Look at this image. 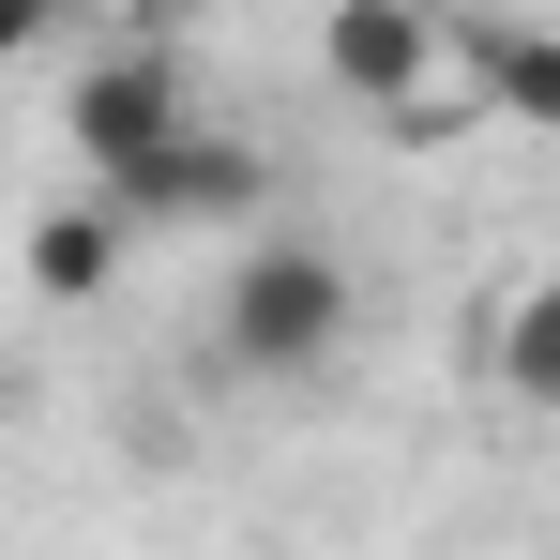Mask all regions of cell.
<instances>
[{"mask_svg":"<svg viewBox=\"0 0 560 560\" xmlns=\"http://www.w3.org/2000/svg\"><path fill=\"white\" fill-rule=\"evenodd\" d=\"M349 318H364V288H349L334 243H258L228 273V303H212V364L228 378H318L349 349Z\"/></svg>","mask_w":560,"mask_h":560,"instance_id":"1","label":"cell"},{"mask_svg":"<svg viewBox=\"0 0 560 560\" xmlns=\"http://www.w3.org/2000/svg\"><path fill=\"white\" fill-rule=\"evenodd\" d=\"M92 197L121 212V228H243V212L273 197V167H258V152H243L228 121H197V106H183V121L152 137V152L92 167Z\"/></svg>","mask_w":560,"mask_h":560,"instance_id":"2","label":"cell"},{"mask_svg":"<svg viewBox=\"0 0 560 560\" xmlns=\"http://www.w3.org/2000/svg\"><path fill=\"white\" fill-rule=\"evenodd\" d=\"M183 106H197L183 31H121V46H92V61H77V92H61V137H77V167H121V152H152Z\"/></svg>","mask_w":560,"mask_h":560,"instance_id":"3","label":"cell"},{"mask_svg":"<svg viewBox=\"0 0 560 560\" xmlns=\"http://www.w3.org/2000/svg\"><path fill=\"white\" fill-rule=\"evenodd\" d=\"M440 61H455V15H440V0H334V15H318V77L364 106V121L409 106Z\"/></svg>","mask_w":560,"mask_h":560,"instance_id":"4","label":"cell"},{"mask_svg":"<svg viewBox=\"0 0 560 560\" xmlns=\"http://www.w3.org/2000/svg\"><path fill=\"white\" fill-rule=\"evenodd\" d=\"M121 243H137V228H121L106 197H61V212L31 228V303H106V288H121Z\"/></svg>","mask_w":560,"mask_h":560,"instance_id":"5","label":"cell"},{"mask_svg":"<svg viewBox=\"0 0 560 560\" xmlns=\"http://www.w3.org/2000/svg\"><path fill=\"white\" fill-rule=\"evenodd\" d=\"M455 61H469V106H485V121H530V137L560 121V46L546 31H469L455 15Z\"/></svg>","mask_w":560,"mask_h":560,"instance_id":"6","label":"cell"},{"mask_svg":"<svg viewBox=\"0 0 560 560\" xmlns=\"http://www.w3.org/2000/svg\"><path fill=\"white\" fill-rule=\"evenodd\" d=\"M500 394L515 409H560V303L546 288H500Z\"/></svg>","mask_w":560,"mask_h":560,"instance_id":"7","label":"cell"},{"mask_svg":"<svg viewBox=\"0 0 560 560\" xmlns=\"http://www.w3.org/2000/svg\"><path fill=\"white\" fill-rule=\"evenodd\" d=\"M61 31H77V0H0V77H15V61H46Z\"/></svg>","mask_w":560,"mask_h":560,"instance_id":"8","label":"cell"},{"mask_svg":"<svg viewBox=\"0 0 560 560\" xmlns=\"http://www.w3.org/2000/svg\"><path fill=\"white\" fill-rule=\"evenodd\" d=\"M121 15H137V31H183V15H212V0H121Z\"/></svg>","mask_w":560,"mask_h":560,"instance_id":"9","label":"cell"},{"mask_svg":"<svg viewBox=\"0 0 560 560\" xmlns=\"http://www.w3.org/2000/svg\"><path fill=\"white\" fill-rule=\"evenodd\" d=\"M0 409H15V364H0Z\"/></svg>","mask_w":560,"mask_h":560,"instance_id":"10","label":"cell"}]
</instances>
